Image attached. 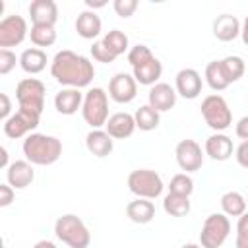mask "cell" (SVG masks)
<instances>
[{
	"instance_id": "cell-6",
	"label": "cell",
	"mask_w": 248,
	"mask_h": 248,
	"mask_svg": "<svg viewBox=\"0 0 248 248\" xmlns=\"http://www.w3.org/2000/svg\"><path fill=\"white\" fill-rule=\"evenodd\" d=\"M202 116L205 120V124L215 130V132H223L232 124V112L227 105V101L219 95V93H211L202 101Z\"/></svg>"
},
{
	"instance_id": "cell-30",
	"label": "cell",
	"mask_w": 248,
	"mask_h": 248,
	"mask_svg": "<svg viewBox=\"0 0 248 248\" xmlns=\"http://www.w3.org/2000/svg\"><path fill=\"white\" fill-rule=\"evenodd\" d=\"M29 39L37 48L52 46L56 43V29L52 25H31Z\"/></svg>"
},
{
	"instance_id": "cell-42",
	"label": "cell",
	"mask_w": 248,
	"mask_h": 248,
	"mask_svg": "<svg viewBox=\"0 0 248 248\" xmlns=\"http://www.w3.org/2000/svg\"><path fill=\"white\" fill-rule=\"evenodd\" d=\"M234 134H236L242 141H248V114L242 116V118L236 122V126H234Z\"/></svg>"
},
{
	"instance_id": "cell-1",
	"label": "cell",
	"mask_w": 248,
	"mask_h": 248,
	"mask_svg": "<svg viewBox=\"0 0 248 248\" xmlns=\"http://www.w3.org/2000/svg\"><path fill=\"white\" fill-rule=\"evenodd\" d=\"M50 76L64 87L81 89L87 87L95 78L93 62L74 50H58L50 62Z\"/></svg>"
},
{
	"instance_id": "cell-16",
	"label": "cell",
	"mask_w": 248,
	"mask_h": 248,
	"mask_svg": "<svg viewBox=\"0 0 248 248\" xmlns=\"http://www.w3.org/2000/svg\"><path fill=\"white\" fill-rule=\"evenodd\" d=\"M203 151L209 159L213 161H227L231 159L234 147H232V140L223 134V132H215L211 134L207 140H205V145H203Z\"/></svg>"
},
{
	"instance_id": "cell-31",
	"label": "cell",
	"mask_w": 248,
	"mask_h": 248,
	"mask_svg": "<svg viewBox=\"0 0 248 248\" xmlns=\"http://www.w3.org/2000/svg\"><path fill=\"white\" fill-rule=\"evenodd\" d=\"M207 85L213 89V91H223L227 89L231 83L227 81L225 74H223V68H221V62L219 60H211L207 66H205V74H203Z\"/></svg>"
},
{
	"instance_id": "cell-43",
	"label": "cell",
	"mask_w": 248,
	"mask_h": 248,
	"mask_svg": "<svg viewBox=\"0 0 248 248\" xmlns=\"http://www.w3.org/2000/svg\"><path fill=\"white\" fill-rule=\"evenodd\" d=\"M240 37H242V43L248 46V16L244 17L242 21V29H240Z\"/></svg>"
},
{
	"instance_id": "cell-45",
	"label": "cell",
	"mask_w": 248,
	"mask_h": 248,
	"mask_svg": "<svg viewBox=\"0 0 248 248\" xmlns=\"http://www.w3.org/2000/svg\"><path fill=\"white\" fill-rule=\"evenodd\" d=\"M33 248H56V244L52 240H39L33 244Z\"/></svg>"
},
{
	"instance_id": "cell-35",
	"label": "cell",
	"mask_w": 248,
	"mask_h": 248,
	"mask_svg": "<svg viewBox=\"0 0 248 248\" xmlns=\"http://www.w3.org/2000/svg\"><path fill=\"white\" fill-rule=\"evenodd\" d=\"M236 248H248V211L244 215L238 217L236 221V240H234Z\"/></svg>"
},
{
	"instance_id": "cell-26",
	"label": "cell",
	"mask_w": 248,
	"mask_h": 248,
	"mask_svg": "<svg viewBox=\"0 0 248 248\" xmlns=\"http://www.w3.org/2000/svg\"><path fill=\"white\" fill-rule=\"evenodd\" d=\"M219 203H221V209H223V213L227 217H240V215L246 213V207H248L246 198L240 192H236V190L225 192L221 196V202Z\"/></svg>"
},
{
	"instance_id": "cell-41",
	"label": "cell",
	"mask_w": 248,
	"mask_h": 248,
	"mask_svg": "<svg viewBox=\"0 0 248 248\" xmlns=\"http://www.w3.org/2000/svg\"><path fill=\"white\" fill-rule=\"evenodd\" d=\"M0 101H2V107H0V118L6 122L12 114V101H10V97H8V93H0Z\"/></svg>"
},
{
	"instance_id": "cell-32",
	"label": "cell",
	"mask_w": 248,
	"mask_h": 248,
	"mask_svg": "<svg viewBox=\"0 0 248 248\" xmlns=\"http://www.w3.org/2000/svg\"><path fill=\"white\" fill-rule=\"evenodd\" d=\"M219 62H221L223 74H225V78H227L229 83H234V81H238V79L244 76L246 64H244V60H242L240 56L231 54V56H225V58L219 60Z\"/></svg>"
},
{
	"instance_id": "cell-37",
	"label": "cell",
	"mask_w": 248,
	"mask_h": 248,
	"mask_svg": "<svg viewBox=\"0 0 248 248\" xmlns=\"http://www.w3.org/2000/svg\"><path fill=\"white\" fill-rule=\"evenodd\" d=\"M112 8L116 12V16L120 17H132L134 12L138 10V0H114L112 2Z\"/></svg>"
},
{
	"instance_id": "cell-21",
	"label": "cell",
	"mask_w": 248,
	"mask_h": 248,
	"mask_svg": "<svg viewBox=\"0 0 248 248\" xmlns=\"http://www.w3.org/2000/svg\"><path fill=\"white\" fill-rule=\"evenodd\" d=\"M74 27H76V33H78L81 39L91 41V39H97V37L101 35L103 21H101V17H99L95 12H91V10H83V12L78 14Z\"/></svg>"
},
{
	"instance_id": "cell-27",
	"label": "cell",
	"mask_w": 248,
	"mask_h": 248,
	"mask_svg": "<svg viewBox=\"0 0 248 248\" xmlns=\"http://www.w3.org/2000/svg\"><path fill=\"white\" fill-rule=\"evenodd\" d=\"M163 209L167 215L170 217H184L190 213V198L188 196H180V194H172L169 192L163 198Z\"/></svg>"
},
{
	"instance_id": "cell-47",
	"label": "cell",
	"mask_w": 248,
	"mask_h": 248,
	"mask_svg": "<svg viewBox=\"0 0 248 248\" xmlns=\"http://www.w3.org/2000/svg\"><path fill=\"white\" fill-rule=\"evenodd\" d=\"M180 248H202V244H196V242H188V244H182Z\"/></svg>"
},
{
	"instance_id": "cell-28",
	"label": "cell",
	"mask_w": 248,
	"mask_h": 248,
	"mask_svg": "<svg viewBox=\"0 0 248 248\" xmlns=\"http://www.w3.org/2000/svg\"><path fill=\"white\" fill-rule=\"evenodd\" d=\"M101 43L110 50V54H114L116 58L124 52H128L130 48V41H128V35L120 29H110L108 33H105V37L101 39Z\"/></svg>"
},
{
	"instance_id": "cell-29",
	"label": "cell",
	"mask_w": 248,
	"mask_h": 248,
	"mask_svg": "<svg viewBox=\"0 0 248 248\" xmlns=\"http://www.w3.org/2000/svg\"><path fill=\"white\" fill-rule=\"evenodd\" d=\"M134 120H136V128H140L141 132H151V130H155L159 126L161 112H157L149 105H143L134 112Z\"/></svg>"
},
{
	"instance_id": "cell-11",
	"label": "cell",
	"mask_w": 248,
	"mask_h": 248,
	"mask_svg": "<svg viewBox=\"0 0 248 248\" xmlns=\"http://www.w3.org/2000/svg\"><path fill=\"white\" fill-rule=\"evenodd\" d=\"M176 163L186 172H196L203 165V151L196 140H180L174 147Z\"/></svg>"
},
{
	"instance_id": "cell-48",
	"label": "cell",
	"mask_w": 248,
	"mask_h": 248,
	"mask_svg": "<svg viewBox=\"0 0 248 248\" xmlns=\"http://www.w3.org/2000/svg\"><path fill=\"white\" fill-rule=\"evenodd\" d=\"M246 203H248V198H246Z\"/></svg>"
},
{
	"instance_id": "cell-33",
	"label": "cell",
	"mask_w": 248,
	"mask_h": 248,
	"mask_svg": "<svg viewBox=\"0 0 248 248\" xmlns=\"http://www.w3.org/2000/svg\"><path fill=\"white\" fill-rule=\"evenodd\" d=\"M169 192L180 194V196H188V198H190V194L194 192V180H192V176H190L188 172H178V174H174V176L170 178V182H169Z\"/></svg>"
},
{
	"instance_id": "cell-14",
	"label": "cell",
	"mask_w": 248,
	"mask_h": 248,
	"mask_svg": "<svg viewBox=\"0 0 248 248\" xmlns=\"http://www.w3.org/2000/svg\"><path fill=\"white\" fill-rule=\"evenodd\" d=\"M202 76L198 70L194 68H182L178 74H176V79H174V89L180 97L184 99H196L200 93H202Z\"/></svg>"
},
{
	"instance_id": "cell-38",
	"label": "cell",
	"mask_w": 248,
	"mask_h": 248,
	"mask_svg": "<svg viewBox=\"0 0 248 248\" xmlns=\"http://www.w3.org/2000/svg\"><path fill=\"white\" fill-rule=\"evenodd\" d=\"M16 62H19V58H16V54L10 48H0V74L6 76L16 68Z\"/></svg>"
},
{
	"instance_id": "cell-7",
	"label": "cell",
	"mask_w": 248,
	"mask_h": 248,
	"mask_svg": "<svg viewBox=\"0 0 248 248\" xmlns=\"http://www.w3.org/2000/svg\"><path fill=\"white\" fill-rule=\"evenodd\" d=\"M231 232V221L225 213H211L205 217L200 231L202 248H221Z\"/></svg>"
},
{
	"instance_id": "cell-23",
	"label": "cell",
	"mask_w": 248,
	"mask_h": 248,
	"mask_svg": "<svg viewBox=\"0 0 248 248\" xmlns=\"http://www.w3.org/2000/svg\"><path fill=\"white\" fill-rule=\"evenodd\" d=\"M126 215L132 223L138 225H147L153 221L155 217V203L151 200H143V198H136L126 205Z\"/></svg>"
},
{
	"instance_id": "cell-15",
	"label": "cell",
	"mask_w": 248,
	"mask_h": 248,
	"mask_svg": "<svg viewBox=\"0 0 248 248\" xmlns=\"http://www.w3.org/2000/svg\"><path fill=\"white\" fill-rule=\"evenodd\" d=\"M105 130L112 140L130 138L134 134V130H136L134 114H130V112H114V114H110L107 124H105Z\"/></svg>"
},
{
	"instance_id": "cell-18",
	"label": "cell",
	"mask_w": 248,
	"mask_h": 248,
	"mask_svg": "<svg viewBox=\"0 0 248 248\" xmlns=\"http://www.w3.org/2000/svg\"><path fill=\"white\" fill-rule=\"evenodd\" d=\"M33 25H52L58 21V6L52 0H33L27 8Z\"/></svg>"
},
{
	"instance_id": "cell-12",
	"label": "cell",
	"mask_w": 248,
	"mask_h": 248,
	"mask_svg": "<svg viewBox=\"0 0 248 248\" xmlns=\"http://www.w3.org/2000/svg\"><path fill=\"white\" fill-rule=\"evenodd\" d=\"M138 95V81L134 79L132 74H126V72H118L110 78L108 81V97L114 101V103H120V105H126V103H132Z\"/></svg>"
},
{
	"instance_id": "cell-24",
	"label": "cell",
	"mask_w": 248,
	"mask_h": 248,
	"mask_svg": "<svg viewBox=\"0 0 248 248\" xmlns=\"http://www.w3.org/2000/svg\"><path fill=\"white\" fill-rule=\"evenodd\" d=\"M46 52L43 48H37V46H31V48H25L21 54H19V66L25 74H41L45 68H46Z\"/></svg>"
},
{
	"instance_id": "cell-9",
	"label": "cell",
	"mask_w": 248,
	"mask_h": 248,
	"mask_svg": "<svg viewBox=\"0 0 248 248\" xmlns=\"http://www.w3.org/2000/svg\"><path fill=\"white\" fill-rule=\"evenodd\" d=\"M41 122V112L31 110V108H17L6 122H4V134L12 140H19V138H27L29 134H33V130L39 126Z\"/></svg>"
},
{
	"instance_id": "cell-13",
	"label": "cell",
	"mask_w": 248,
	"mask_h": 248,
	"mask_svg": "<svg viewBox=\"0 0 248 248\" xmlns=\"http://www.w3.org/2000/svg\"><path fill=\"white\" fill-rule=\"evenodd\" d=\"M176 97H178V93L174 87H170L165 81H159V83L149 87L147 105L153 107L157 112H167L176 105Z\"/></svg>"
},
{
	"instance_id": "cell-44",
	"label": "cell",
	"mask_w": 248,
	"mask_h": 248,
	"mask_svg": "<svg viewBox=\"0 0 248 248\" xmlns=\"http://www.w3.org/2000/svg\"><path fill=\"white\" fill-rule=\"evenodd\" d=\"M85 6L91 10V12H95V8H103V6H107V2L105 0H101V2H93V0H85Z\"/></svg>"
},
{
	"instance_id": "cell-25",
	"label": "cell",
	"mask_w": 248,
	"mask_h": 248,
	"mask_svg": "<svg viewBox=\"0 0 248 248\" xmlns=\"http://www.w3.org/2000/svg\"><path fill=\"white\" fill-rule=\"evenodd\" d=\"M132 70H134L132 76L140 85H149L151 87V85L159 83V78L163 74V64H161L159 58H151L149 62H145L138 68H132Z\"/></svg>"
},
{
	"instance_id": "cell-8",
	"label": "cell",
	"mask_w": 248,
	"mask_h": 248,
	"mask_svg": "<svg viewBox=\"0 0 248 248\" xmlns=\"http://www.w3.org/2000/svg\"><path fill=\"white\" fill-rule=\"evenodd\" d=\"M45 93H46V87L37 78H23L16 85L17 105L21 108H31V110H37L41 114H43V108H45Z\"/></svg>"
},
{
	"instance_id": "cell-46",
	"label": "cell",
	"mask_w": 248,
	"mask_h": 248,
	"mask_svg": "<svg viewBox=\"0 0 248 248\" xmlns=\"http://www.w3.org/2000/svg\"><path fill=\"white\" fill-rule=\"evenodd\" d=\"M0 165L4 167V169H8L10 167V163H8V151H6V147H0Z\"/></svg>"
},
{
	"instance_id": "cell-34",
	"label": "cell",
	"mask_w": 248,
	"mask_h": 248,
	"mask_svg": "<svg viewBox=\"0 0 248 248\" xmlns=\"http://www.w3.org/2000/svg\"><path fill=\"white\" fill-rule=\"evenodd\" d=\"M151 58H155V56H153V52L147 45H136L128 50V62H130L132 68H138V66L149 62Z\"/></svg>"
},
{
	"instance_id": "cell-3",
	"label": "cell",
	"mask_w": 248,
	"mask_h": 248,
	"mask_svg": "<svg viewBox=\"0 0 248 248\" xmlns=\"http://www.w3.org/2000/svg\"><path fill=\"white\" fill-rule=\"evenodd\" d=\"M54 234L60 242H64L70 248H87L91 242V232L85 227V223L74 215V213H66L60 215L54 223Z\"/></svg>"
},
{
	"instance_id": "cell-5",
	"label": "cell",
	"mask_w": 248,
	"mask_h": 248,
	"mask_svg": "<svg viewBox=\"0 0 248 248\" xmlns=\"http://www.w3.org/2000/svg\"><path fill=\"white\" fill-rule=\"evenodd\" d=\"M163 178L159 172L151 169H136L128 174V190L136 198L143 200H157L163 194Z\"/></svg>"
},
{
	"instance_id": "cell-36",
	"label": "cell",
	"mask_w": 248,
	"mask_h": 248,
	"mask_svg": "<svg viewBox=\"0 0 248 248\" xmlns=\"http://www.w3.org/2000/svg\"><path fill=\"white\" fill-rule=\"evenodd\" d=\"M91 56H93L95 62H101V64H110V62L116 60V56L110 54V50H108L101 41H95V43L91 45Z\"/></svg>"
},
{
	"instance_id": "cell-40",
	"label": "cell",
	"mask_w": 248,
	"mask_h": 248,
	"mask_svg": "<svg viewBox=\"0 0 248 248\" xmlns=\"http://www.w3.org/2000/svg\"><path fill=\"white\" fill-rule=\"evenodd\" d=\"M14 194H16V190L8 182L0 184V207H8L14 202Z\"/></svg>"
},
{
	"instance_id": "cell-22",
	"label": "cell",
	"mask_w": 248,
	"mask_h": 248,
	"mask_svg": "<svg viewBox=\"0 0 248 248\" xmlns=\"http://www.w3.org/2000/svg\"><path fill=\"white\" fill-rule=\"evenodd\" d=\"M85 147L91 155H95L97 159H103V157H108L114 149V140L107 134V130H91L87 136H85Z\"/></svg>"
},
{
	"instance_id": "cell-17",
	"label": "cell",
	"mask_w": 248,
	"mask_h": 248,
	"mask_svg": "<svg viewBox=\"0 0 248 248\" xmlns=\"http://www.w3.org/2000/svg\"><path fill=\"white\" fill-rule=\"evenodd\" d=\"M6 180L14 190H23L35 180V170L29 161H14L6 169Z\"/></svg>"
},
{
	"instance_id": "cell-2",
	"label": "cell",
	"mask_w": 248,
	"mask_h": 248,
	"mask_svg": "<svg viewBox=\"0 0 248 248\" xmlns=\"http://www.w3.org/2000/svg\"><path fill=\"white\" fill-rule=\"evenodd\" d=\"M21 149H23L25 161H29L31 165L46 167V165H52V163H56L60 159L62 141L58 138H54V136L33 132L23 140Z\"/></svg>"
},
{
	"instance_id": "cell-4",
	"label": "cell",
	"mask_w": 248,
	"mask_h": 248,
	"mask_svg": "<svg viewBox=\"0 0 248 248\" xmlns=\"http://www.w3.org/2000/svg\"><path fill=\"white\" fill-rule=\"evenodd\" d=\"M81 116L85 124H89L93 130H99L108 120V93L103 87H91L83 95L81 105Z\"/></svg>"
},
{
	"instance_id": "cell-10",
	"label": "cell",
	"mask_w": 248,
	"mask_h": 248,
	"mask_svg": "<svg viewBox=\"0 0 248 248\" xmlns=\"http://www.w3.org/2000/svg\"><path fill=\"white\" fill-rule=\"evenodd\" d=\"M25 37H29V27L23 16L12 14L6 16L4 19H0V46L2 48H10V46H17L25 41Z\"/></svg>"
},
{
	"instance_id": "cell-19",
	"label": "cell",
	"mask_w": 248,
	"mask_h": 248,
	"mask_svg": "<svg viewBox=\"0 0 248 248\" xmlns=\"http://www.w3.org/2000/svg\"><path fill=\"white\" fill-rule=\"evenodd\" d=\"M83 95L79 89H74V87H64L60 89L56 95H54V108L60 112V114H76L78 110H81V105H83Z\"/></svg>"
},
{
	"instance_id": "cell-20",
	"label": "cell",
	"mask_w": 248,
	"mask_h": 248,
	"mask_svg": "<svg viewBox=\"0 0 248 248\" xmlns=\"http://www.w3.org/2000/svg\"><path fill=\"white\" fill-rule=\"evenodd\" d=\"M240 29H242V23L232 14H221L213 19V35L223 43L234 41L240 35Z\"/></svg>"
},
{
	"instance_id": "cell-39",
	"label": "cell",
	"mask_w": 248,
	"mask_h": 248,
	"mask_svg": "<svg viewBox=\"0 0 248 248\" xmlns=\"http://www.w3.org/2000/svg\"><path fill=\"white\" fill-rule=\"evenodd\" d=\"M234 159L242 169H248V141H240L234 149Z\"/></svg>"
}]
</instances>
